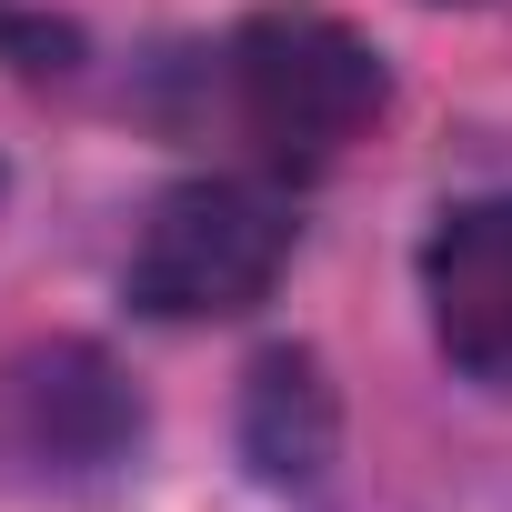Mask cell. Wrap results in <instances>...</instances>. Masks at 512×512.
Here are the masks:
<instances>
[{
	"mask_svg": "<svg viewBox=\"0 0 512 512\" xmlns=\"http://www.w3.org/2000/svg\"><path fill=\"white\" fill-rule=\"evenodd\" d=\"M221 101H231L241 141L262 151V161L312 171V161L352 151V141L382 121L392 81H382V51H372L352 21L302 11V0H292V11H251V21L231 31V51H221Z\"/></svg>",
	"mask_w": 512,
	"mask_h": 512,
	"instance_id": "6da1fadb",
	"label": "cell"
},
{
	"mask_svg": "<svg viewBox=\"0 0 512 512\" xmlns=\"http://www.w3.org/2000/svg\"><path fill=\"white\" fill-rule=\"evenodd\" d=\"M292 241H302V221L272 181H251V171L171 181L131 241V302L151 322H231L282 282Z\"/></svg>",
	"mask_w": 512,
	"mask_h": 512,
	"instance_id": "7a4b0ae2",
	"label": "cell"
},
{
	"mask_svg": "<svg viewBox=\"0 0 512 512\" xmlns=\"http://www.w3.org/2000/svg\"><path fill=\"white\" fill-rule=\"evenodd\" d=\"M422 302L452 372L482 392H512V191L442 211V231L422 241Z\"/></svg>",
	"mask_w": 512,
	"mask_h": 512,
	"instance_id": "3957f363",
	"label": "cell"
},
{
	"mask_svg": "<svg viewBox=\"0 0 512 512\" xmlns=\"http://www.w3.org/2000/svg\"><path fill=\"white\" fill-rule=\"evenodd\" d=\"M332 452V402H322V372L302 352H272L251 372V462L272 482H312Z\"/></svg>",
	"mask_w": 512,
	"mask_h": 512,
	"instance_id": "277c9868",
	"label": "cell"
}]
</instances>
